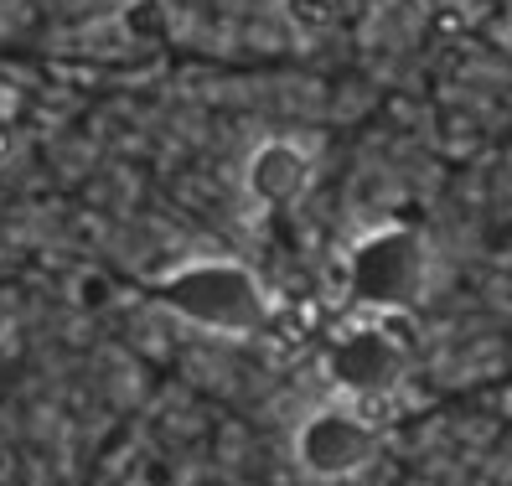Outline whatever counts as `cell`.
Here are the masks:
<instances>
[{
  "instance_id": "cell-1",
  "label": "cell",
  "mask_w": 512,
  "mask_h": 486,
  "mask_svg": "<svg viewBox=\"0 0 512 486\" xmlns=\"http://www.w3.org/2000/svg\"><path fill=\"white\" fill-rule=\"evenodd\" d=\"M150 295L176 321L218 337H254L269 321V290L238 259H187L150 285Z\"/></svg>"
},
{
  "instance_id": "cell-3",
  "label": "cell",
  "mask_w": 512,
  "mask_h": 486,
  "mask_svg": "<svg viewBox=\"0 0 512 486\" xmlns=\"http://www.w3.org/2000/svg\"><path fill=\"white\" fill-rule=\"evenodd\" d=\"M295 466L316 476V481H347V476H363L378 455V430L373 419H363L352 399L347 404H326L316 414H306L295 424Z\"/></svg>"
},
{
  "instance_id": "cell-6",
  "label": "cell",
  "mask_w": 512,
  "mask_h": 486,
  "mask_svg": "<svg viewBox=\"0 0 512 486\" xmlns=\"http://www.w3.org/2000/svg\"><path fill=\"white\" fill-rule=\"evenodd\" d=\"M11 145H16V130H11V119H6V114H0V161H6V156H11Z\"/></svg>"
},
{
  "instance_id": "cell-4",
  "label": "cell",
  "mask_w": 512,
  "mask_h": 486,
  "mask_svg": "<svg viewBox=\"0 0 512 486\" xmlns=\"http://www.w3.org/2000/svg\"><path fill=\"white\" fill-rule=\"evenodd\" d=\"M404 342L394 337V326L383 316L378 321H357L347 331H337L326 347V378L342 399L363 404V399H378L388 393L399 378H404Z\"/></svg>"
},
{
  "instance_id": "cell-2",
  "label": "cell",
  "mask_w": 512,
  "mask_h": 486,
  "mask_svg": "<svg viewBox=\"0 0 512 486\" xmlns=\"http://www.w3.org/2000/svg\"><path fill=\"white\" fill-rule=\"evenodd\" d=\"M342 280L357 311L373 316H399L409 306H419L430 280V254L425 238L404 223H378L347 249L342 259Z\"/></svg>"
},
{
  "instance_id": "cell-5",
  "label": "cell",
  "mask_w": 512,
  "mask_h": 486,
  "mask_svg": "<svg viewBox=\"0 0 512 486\" xmlns=\"http://www.w3.org/2000/svg\"><path fill=\"white\" fill-rule=\"evenodd\" d=\"M311 171H316L311 150L300 140H285V135L264 140V145H254V156L244 161V192L259 207H290V202L306 197Z\"/></svg>"
}]
</instances>
